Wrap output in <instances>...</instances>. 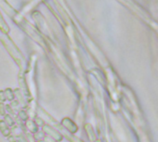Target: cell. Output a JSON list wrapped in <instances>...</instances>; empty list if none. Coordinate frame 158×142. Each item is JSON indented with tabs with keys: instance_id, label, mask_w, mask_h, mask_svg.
<instances>
[{
	"instance_id": "obj_1",
	"label": "cell",
	"mask_w": 158,
	"mask_h": 142,
	"mask_svg": "<svg viewBox=\"0 0 158 142\" xmlns=\"http://www.w3.org/2000/svg\"><path fill=\"white\" fill-rule=\"evenodd\" d=\"M43 132L46 133V134H48L49 136H51L52 138H54L56 141H60V140L62 139V136H61L58 131L54 130L52 127H50V126L48 125V124L43 125Z\"/></svg>"
},
{
	"instance_id": "obj_2",
	"label": "cell",
	"mask_w": 158,
	"mask_h": 142,
	"mask_svg": "<svg viewBox=\"0 0 158 142\" xmlns=\"http://www.w3.org/2000/svg\"><path fill=\"white\" fill-rule=\"evenodd\" d=\"M61 124H62V125H63L70 133H75V132H77V130H78L77 125H76L71 119H69V118H64V119L62 120Z\"/></svg>"
},
{
	"instance_id": "obj_3",
	"label": "cell",
	"mask_w": 158,
	"mask_h": 142,
	"mask_svg": "<svg viewBox=\"0 0 158 142\" xmlns=\"http://www.w3.org/2000/svg\"><path fill=\"white\" fill-rule=\"evenodd\" d=\"M25 124H26L27 129L30 130V132H32V133H36V132L38 131L37 124H36L35 122H33V121H31V120H27Z\"/></svg>"
},
{
	"instance_id": "obj_4",
	"label": "cell",
	"mask_w": 158,
	"mask_h": 142,
	"mask_svg": "<svg viewBox=\"0 0 158 142\" xmlns=\"http://www.w3.org/2000/svg\"><path fill=\"white\" fill-rule=\"evenodd\" d=\"M0 131L2 132L5 136H8L10 134V130L9 129L8 124L5 123V121H0Z\"/></svg>"
},
{
	"instance_id": "obj_5",
	"label": "cell",
	"mask_w": 158,
	"mask_h": 142,
	"mask_svg": "<svg viewBox=\"0 0 158 142\" xmlns=\"http://www.w3.org/2000/svg\"><path fill=\"white\" fill-rule=\"evenodd\" d=\"M0 29L2 30V32H4L5 34H8L10 32V28L9 25L7 24V22H5L4 18L2 17L1 13H0Z\"/></svg>"
},
{
	"instance_id": "obj_6",
	"label": "cell",
	"mask_w": 158,
	"mask_h": 142,
	"mask_svg": "<svg viewBox=\"0 0 158 142\" xmlns=\"http://www.w3.org/2000/svg\"><path fill=\"white\" fill-rule=\"evenodd\" d=\"M4 93H5L6 99H8V100H10V101L13 100V99H14V94H13V92H12V90H11L10 88H7V89L4 91Z\"/></svg>"
},
{
	"instance_id": "obj_7",
	"label": "cell",
	"mask_w": 158,
	"mask_h": 142,
	"mask_svg": "<svg viewBox=\"0 0 158 142\" xmlns=\"http://www.w3.org/2000/svg\"><path fill=\"white\" fill-rule=\"evenodd\" d=\"M85 128H86V130H87L88 136H89V137L90 138V140H93V139H94V137H95V135H94V132H93V130H92L91 125L87 124Z\"/></svg>"
},
{
	"instance_id": "obj_8",
	"label": "cell",
	"mask_w": 158,
	"mask_h": 142,
	"mask_svg": "<svg viewBox=\"0 0 158 142\" xmlns=\"http://www.w3.org/2000/svg\"><path fill=\"white\" fill-rule=\"evenodd\" d=\"M4 121H5V123L8 124L10 126H13L14 124H15V123H14V120H13V119L11 118V116L9 115V114H8V115H5V120H4Z\"/></svg>"
},
{
	"instance_id": "obj_9",
	"label": "cell",
	"mask_w": 158,
	"mask_h": 142,
	"mask_svg": "<svg viewBox=\"0 0 158 142\" xmlns=\"http://www.w3.org/2000/svg\"><path fill=\"white\" fill-rule=\"evenodd\" d=\"M44 136H45V133H44L43 131H37V132L35 134V139H38V140L43 139Z\"/></svg>"
},
{
	"instance_id": "obj_10",
	"label": "cell",
	"mask_w": 158,
	"mask_h": 142,
	"mask_svg": "<svg viewBox=\"0 0 158 142\" xmlns=\"http://www.w3.org/2000/svg\"><path fill=\"white\" fill-rule=\"evenodd\" d=\"M19 116H20V118L23 120V121H27V118H28V116H27V114H26V112H24V111H21L20 112H19Z\"/></svg>"
},
{
	"instance_id": "obj_11",
	"label": "cell",
	"mask_w": 158,
	"mask_h": 142,
	"mask_svg": "<svg viewBox=\"0 0 158 142\" xmlns=\"http://www.w3.org/2000/svg\"><path fill=\"white\" fill-rule=\"evenodd\" d=\"M43 140L45 141V142H57L54 138H52L51 136H44V138H43Z\"/></svg>"
},
{
	"instance_id": "obj_12",
	"label": "cell",
	"mask_w": 158,
	"mask_h": 142,
	"mask_svg": "<svg viewBox=\"0 0 158 142\" xmlns=\"http://www.w3.org/2000/svg\"><path fill=\"white\" fill-rule=\"evenodd\" d=\"M6 108V106L3 104V102H1L0 103V113H1L2 115H6V112H5V109Z\"/></svg>"
},
{
	"instance_id": "obj_13",
	"label": "cell",
	"mask_w": 158,
	"mask_h": 142,
	"mask_svg": "<svg viewBox=\"0 0 158 142\" xmlns=\"http://www.w3.org/2000/svg\"><path fill=\"white\" fill-rule=\"evenodd\" d=\"M17 140H18L19 142H28V141H27V139H26L23 135H19V136H17Z\"/></svg>"
},
{
	"instance_id": "obj_14",
	"label": "cell",
	"mask_w": 158,
	"mask_h": 142,
	"mask_svg": "<svg viewBox=\"0 0 158 142\" xmlns=\"http://www.w3.org/2000/svg\"><path fill=\"white\" fill-rule=\"evenodd\" d=\"M6 100V97H5V93L4 91H0V101L3 102Z\"/></svg>"
},
{
	"instance_id": "obj_15",
	"label": "cell",
	"mask_w": 158,
	"mask_h": 142,
	"mask_svg": "<svg viewBox=\"0 0 158 142\" xmlns=\"http://www.w3.org/2000/svg\"><path fill=\"white\" fill-rule=\"evenodd\" d=\"M35 121H36V123H38L39 125H43V124H44V123H43V120H42L40 117H37V118L35 119Z\"/></svg>"
},
{
	"instance_id": "obj_16",
	"label": "cell",
	"mask_w": 158,
	"mask_h": 142,
	"mask_svg": "<svg viewBox=\"0 0 158 142\" xmlns=\"http://www.w3.org/2000/svg\"><path fill=\"white\" fill-rule=\"evenodd\" d=\"M8 140H9L10 142H16V138H15L14 136H9V137H8Z\"/></svg>"
},
{
	"instance_id": "obj_17",
	"label": "cell",
	"mask_w": 158,
	"mask_h": 142,
	"mask_svg": "<svg viewBox=\"0 0 158 142\" xmlns=\"http://www.w3.org/2000/svg\"><path fill=\"white\" fill-rule=\"evenodd\" d=\"M37 142H45L43 139H40V140H37Z\"/></svg>"
},
{
	"instance_id": "obj_18",
	"label": "cell",
	"mask_w": 158,
	"mask_h": 142,
	"mask_svg": "<svg viewBox=\"0 0 158 142\" xmlns=\"http://www.w3.org/2000/svg\"><path fill=\"white\" fill-rule=\"evenodd\" d=\"M95 142H101V141H100V140H96Z\"/></svg>"
}]
</instances>
